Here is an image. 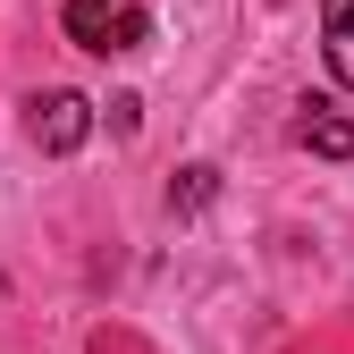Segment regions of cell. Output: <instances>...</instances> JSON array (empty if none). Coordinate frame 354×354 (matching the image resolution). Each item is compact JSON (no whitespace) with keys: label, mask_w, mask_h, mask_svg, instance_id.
Wrapping results in <instances>:
<instances>
[{"label":"cell","mask_w":354,"mask_h":354,"mask_svg":"<svg viewBox=\"0 0 354 354\" xmlns=\"http://www.w3.org/2000/svg\"><path fill=\"white\" fill-rule=\"evenodd\" d=\"M34 144L42 152H76L84 136H93V102H84V93H68V84H59V93H34Z\"/></svg>","instance_id":"1"},{"label":"cell","mask_w":354,"mask_h":354,"mask_svg":"<svg viewBox=\"0 0 354 354\" xmlns=\"http://www.w3.org/2000/svg\"><path fill=\"white\" fill-rule=\"evenodd\" d=\"M321 42H329V76L354 93V0H321Z\"/></svg>","instance_id":"2"},{"label":"cell","mask_w":354,"mask_h":354,"mask_svg":"<svg viewBox=\"0 0 354 354\" xmlns=\"http://www.w3.org/2000/svg\"><path fill=\"white\" fill-rule=\"evenodd\" d=\"M118 9L127 0H68V42H84V51H110V26H118Z\"/></svg>","instance_id":"3"},{"label":"cell","mask_w":354,"mask_h":354,"mask_svg":"<svg viewBox=\"0 0 354 354\" xmlns=\"http://www.w3.org/2000/svg\"><path fill=\"white\" fill-rule=\"evenodd\" d=\"M304 144H313L321 160H354V118H337L329 102H313V118H304Z\"/></svg>","instance_id":"4"},{"label":"cell","mask_w":354,"mask_h":354,"mask_svg":"<svg viewBox=\"0 0 354 354\" xmlns=\"http://www.w3.org/2000/svg\"><path fill=\"white\" fill-rule=\"evenodd\" d=\"M211 194H219V169H211V160H186L177 186H169V211H203Z\"/></svg>","instance_id":"5"},{"label":"cell","mask_w":354,"mask_h":354,"mask_svg":"<svg viewBox=\"0 0 354 354\" xmlns=\"http://www.w3.org/2000/svg\"><path fill=\"white\" fill-rule=\"evenodd\" d=\"M144 34H152V17H144V9H118V26H110V51H136Z\"/></svg>","instance_id":"6"}]
</instances>
